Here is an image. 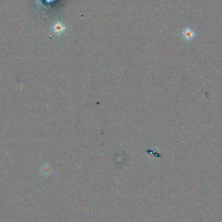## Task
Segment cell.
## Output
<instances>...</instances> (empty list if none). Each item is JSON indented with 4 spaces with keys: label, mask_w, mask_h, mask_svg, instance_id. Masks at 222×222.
<instances>
[{
    "label": "cell",
    "mask_w": 222,
    "mask_h": 222,
    "mask_svg": "<svg viewBox=\"0 0 222 222\" xmlns=\"http://www.w3.org/2000/svg\"><path fill=\"white\" fill-rule=\"evenodd\" d=\"M182 37L185 40H190L193 39V38L195 36V33L192 29L187 28L183 31L182 33Z\"/></svg>",
    "instance_id": "2"
},
{
    "label": "cell",
    "mask_w": 222,
    "mask_h": 222,
    "mask_svg": "<svg viewBox=\"0 0 222 222\" xmlns=\"http://www.w3.org/2000/svg\"><path fill=\"white\" fill-rule=\"evenodd\" d=\"M52 29L53 30V31H54L57 35H60L64 32V31L66 30V27L64 26V25L63 24V23L57 21L53 26Z\"/></svg>",
    "instance_id": "1"
}]
</instances>
